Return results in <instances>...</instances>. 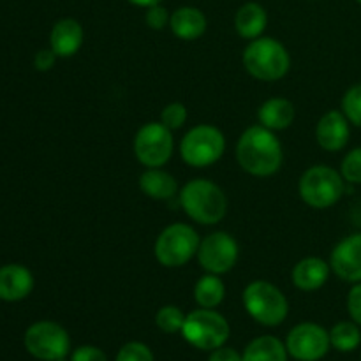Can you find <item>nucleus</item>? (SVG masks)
Returning a JSON list of instances; mask_svg holds the SVG:
<instances>
[{
    "mask_svg": "<svg viewBox=\"0 0 361 361\" xmlns=\"http://www.w3.org/2000/svg\"><path fill=\"white\" fill-rule=\"evenodd\" d=\"M236 161L249 175H275L282 166L281 141L267 127H249L236 143Z\"/></svg>",
    "mask_w": 361,
    "mask_h": 361,
    "instance_id": "nucleus-1",
    "label": "nucleus"
},
{
    "mask_svg": "<svg viewBox=\"0 0 361 361\" xmlns=\"http://www.w3.org/2000/svg\"><path fill=\"white\" fill-rule=\"evenodd\" d=\"M180 203L192 221L203 226H214L224 219L228 212L226 194L217 183L204 178L190 180L180 192Z\"/></svg>",
    "mask_w": 361,
    "mask_h": 361,
    "instance_id": "nucleus-2",
    "label": "nucleus"
},
{
    "mask_svg": "<svg viewBox=\"0 0 361 361\" xmlns=\"http://www.w3.org/2000/svg\"><path fill=\"white\" fill-rule=\"evenodd\" d=\"M243 66L247 73L259 81H277L288 74L291 56L284 44L271 37H257L250 41L243 51Z\"/></svg>",
    "mask_w": 361,
    "mask_h": 361,
    "instance_id": "nucleus-3",
    "label": "nucleus"
},
{
    "mask_svg": "<svg viewBox=\"0 0 361 361\" xmlns=\"http://www.w3.org/2000/svg\"><path fill=\"white\" fill-rule=\"evenodd\" d=\"M243 307L256 323L270 328L284 323L289 312V303L281 289L267 281H254L247 286Z\"/></svg>",
    "mask_w": 361,
    "mask_h": 361,
    "instance_id": "nucleus-4",
    "label": "nucleus"
},
{
    "mask_svg": "<svg viewBox=\"0 0 361 361\" xmlns=\"http://www.w3.org/2000/svg\"><path fill=\"white\" fill-rule=\"evenodd\" d=\"M344 182L341 173L330 166H312L302 175L298 190L302 200L316 210H324L337 203L344 194Z\"/></svg>",
    "mask_w": 361,
    "mask_h": 361,
    "instance_id": "nucleus-5",
    "label": "nucleus"
},
{
    "mask_svg": "<svg viewBox=\"0 0 361 361\" xmlns=\"http://www.w3.org/2000/svg\"><path fill=\"white\" fill-rule=\"evenodd\" d=\"M229 323L214 309H197L187 314L182 335L192 348L201 351H214L228 342Z\"/></svg>",
    "mask_w": 361,
    "mask_h": 361,
    "instance_id": "nucleus-6",
    "label": "nucleus"
},
{
    "mask_svg": "<svg viewBox=\"0 0 361 361\" xmlns=\"http://www.w3.org/2000/svg\"><path fill=\"white\" fill-rule=\"evenodd\" d=\"M200 249V235L190 226L176 222L168 226L155 242V257L166 268H180L189 263Z\"/></svg>",
    "mask_w": 361,
    "mask_h": 361,
    "instance_id": "nucleus-7",
    "label": "nucleus"
},
{
    "mask_svg": "<svg viewBox=\"0 0 361 361\" xmlns=\"http://www.w3.org/2000/svg\"><path fill=\"white\" fill-rule=\"evenodd\" d=\"M226 150L224 134L214 126H196L183 136L180 155L192 168H207L215 164Z\"/></svg>",
    "mask_w": 361,
    "mask_h": 361,
    "instance_id": "nucleus-8",
    "label": "nucleus"
},
{
    "mask_svg": "<svg viewBox=\"0 0 361 361\" xmlns=\"http://www.w3.org/2000/svg\"><path fill=\"white\" fill-rule=\"evenodd\" d=\"M25 348L34 358L56 361L69 355L71 338L59 323L39 321L25 331Z\"/></svg>",
    "mask_w": 361,
    "mask_h": 361,
    "instance_id": "nucleus-9",
    "label": "nucleus"
},
{
    "mask_svg": "<svg viewBox=\"0 0 361 361\" xmlns=\"http://www.w3.org/2000/svg\"><path fill=\"white\" fill-rule=\"evenodd\" d=\"M134 155L147 168H161L173 155V134L162 122H148L134 137Z\"/></svg>",
    "mask_w": 361,
    "mask_h": 361,
    "instance_id": "nucleus-10",
    "label": "nucleus"
},
{
    "mask_svg": "<svg viewBox=\"0 0 361 361\" xmlns=\"http://www.w3.org/2000/svg\"><path fill=\"white\" fill-rule=\"evenodd\" d=\"M330 348V331L316 323L296 324L286 338V349L296 361H319Z\"/></svg>",
    "mask_w": 361,
    "mask_h": 361,
    "instance_id": "nucleus-11",
    "label": "nucleus"
},
{
    "mask_svg": "<svg viewBox=\"0 0 361 361\" xmlns=\"http://www.w3.org/2000/svg\"><path fill=\"white\" fill-rule=\"evenodd\" d=\"M197 261L208 274H228L238 261V243L224 231L212 233L203 242H200Z\"/></svg>",
    "mask_w": 361,
    "mask_h": 361,
    "instance_id": "nucleus-12",
    "label": "nucleus"
},
{
    "mask_svg": "<svg viewBox=\"0 0 361 361\" xmlns=\"http://www.w3.org/2000/svg\"><path fill=\"white\" fill-rule=\"evenodd\" d=\"M330 268L338 279L351 284L361 282V233L345 236L335 245Z\"/></svg>",
    "mask_w": 361,
    "mask_h": 361,
    "instance_id": "nucleus-13",
    "label": "nucleus"
},
{
    "mask_svg": "<svg viewBox=\"0 0 361 361\" xmlns=\"http://www.w3.org/2000/svg\"><path fill=\"white\" fill-rule=\"evenodd\" d=\"M349 120L337 109L324 113L316 127V140L326 152H341L349 141Z\"/></svg>",
    "mask_w": 361,
    "mask_h": 361,
    "instance_id": "nucleus-14",
    "label": "nucleus"
},
{
    "mask_svg": "<svg viewBox=\"0 0 361 361\" xmlns=\"http://www.w3.org/2000/svg\"><path fill=\"white\" fill-rule=\"evenodd\" d=\"M34 289V277L30 270L21 264H6L0 268V300L20 302Z\"/></svg>",
    "mask_w": 361,
    "mask_h": 361,
    "instance_id": "nucleus-15",
    "label": "nucleus"
},
{
    "mask_svg": "<svg viewBox=\"0 0 361 361\" xmlns=\"http://www.w3.org/2000/svg\"><path fill=\"white\" fill-rule=\"evenodd\" d=\"M81 44H83V27L80 21L73 20V18H63V20L56 21L49 34V48L55 51L56 56H73L80 51Z\"/></svg>",
    "mask_w": 361,
    "mask_h": 361,
    "instance_id": "nucleus-16",
    "label": "nucleus"
},
{
    "mask_svg": "<svg viewBox=\"0 0 361 361\" xmlns=\"http://www.w3.org/2000/svg\"><path fill=\"white\" fill-rule=\"evenodd\" d=\"M330 277V264L319 257H305L295 264L291 274L293 284L302 291H317Z\"/></svg>",
    "mask_w": 361,
    "mask_h": 361,
    "instance_id": "nucleus-17",
    "label": "nucleus"
},
{
    "mask_svg": "<svg viewBox=\"0 0 361 361\" xmlns=\"http://www.w3.org/2000/svg\"><path fill=\"white\" fill-rule=\"evenodd\" d=\"M169 27L182 41H196L207 32V16L196 7H180L169 18Z\"/></svg>",
    "mask_w": 361,
    "mask_h": 361,
    "instance_id": "nucleus-18",
    "label": "nucleus"
},
{
    "mask_svg": "<svg viewBox=\"0 0 361 361\" xmlns=\"http://www.w3.org/2000/svg\"><path fill=\"white\" fill-rule=\"evenodd\" d=\"M296 109L291 101L284 97H274L263 102L257 111V118L263 127L270 130H284L295 122Z\"/></svg>",
    "mask_w": 361,
    "mask_h": 361,
    "instance_id": "nucleus-19",
    "label": "nucleus"
},
{
    "mask_svg": "<svg viewBox=\"0 0 361 361\" xmlns=\"http://www.w3.org/2000/svg\"><path fill=\"white\" fill-rule=\"evenodd\" d=\"M268 23V14L263 6L256 2L243 4L235 14V28L240 37L254 39L261 37Z\"/></svg>",
    "mask_w": 361,
    "mask_h": 361,
    "instance_id": "nucleus-20",
    "label": "nucleus"
},
{
    "mask_svg": "<svg viewBox=\"0 0 361 361\" xmlns=\"http://www.w3.org/2000/svg\"><path fill=\"white\" fill-rule=\"evenodd\" d=\"M140 189L143 190L145 196L152 200L164 201L171 200L178 192V183L175 176L162 171L159 168H147V171L141 173L140 176Z\"/></svg>",
    "mask_w": 361,
    "mask_h": 361,
    "instance_id": "nucleus-21",
    "label": "nucleus"
},
{
    "mask_svg": "<svg viewBox=\"0 0 361 361\" xmlns=\"http://www.w3.org/2000/svg\"><path fill=\"white\" fill-rule=\"evenodd\" d=\"M288 349L277 337L263 335L249 342L242 353V361H288Z\"/></svg>",
    "mask_w": 361,
    "mask_h": 361,
    "instance_id": "nucleus-22",
    "label": "nucleus"
},
{
    "mask_svg": "<svg viewBox=\"0 0 361 361\" xmlns=\"http://www.w3.org/2000/svg\"><path fill=\"white\" fill-rule=\"evenodd\" d=\"M226 286L219 275H203L194 286V300L201 309H215L224 302Z\"/></svg>",
    "mask_w": 361,
    "mask_h": 361,
    "instance_id": "nucleus-23",
    "label": "nucleus"
},
{
    "mask_svg": "<svg viewBox=\"0 0 361 361\" xmlns=\"http://www.w3.org/2000/svg\"><path fill=\"white\" fill-rule=\"evenodd\" d=\"M330 344L341 353H351L361 344V331L355 321H341L330 330Z\"/></svg>",
    "mask_w": 361,
    "mask_h": 361,
    "instance_id": "nucleus-24",
    "label": "nucleus"
},
{
    "mask_svg": "<svg viewBox=\"0 0 361 361\" xmlns=\"http://www.w3.org/2000/svg\"><path fill=\"white\" fill-rule=\"evenodd\" d=\"M183 323H185V314L175 305L162 307L155 314V324L164 334H178V331H182Z\"/></svg>",
    "mask_w": 361,
    "mask_h": 361,
    "instance_id": "nucleus-25",
    "label": "nucleus"
},
{
    "mask_svg": "<svg viewBox=\"0 0 361 361\" xmlns=\"http://www.w3.org/2000/svg\"><path fill=\"white\" fill-rule=\"evenodd\" d=\"M342 113L353 126L361 129V83L355 85L342 97Z\"/></svg>",
    "mask_w": 361,
    "mask_h": 361,
    "instance_id": "nucleus-26",
    "label": "nucleus"
},
{
    "mask_svg": "<svg viewBox=\"0 0 361 361\" xmlns=\"http://www.w3.org/2000/svg\"><path fill=\"white\" fill-rule=\"evenodd\" d=\"M341 175L345 182L361 183V147L345 155L341 164Z\"/></svg>",
    "mask_w": 361,
    "mask_h": 361,
    "instance_id": "nucleus-27",
    "label": "nucleus"
},
{
    "mask_svg": "<svg viewBox=\"0 0 361 361\" xmlns=\"http://www.w3.org/2000/svg\"><path fill=\"white\" fill-rule=\"evenodd\" d=\"M115 361H155L154 353L143 342H127L122 345Z\"/></svg>",
    "mask_w": 361,
    "mask_h": 361,
    "instance_id": "nucleus-28",
    "label": "nucleus"
},
{
    "mask_svg": "<svg viewBox=\"0 0 361 361\" xmlns=\"http://www.w3.org/2000/svg\"><path fill=\"white\" fill-rule=\"evenodd\" d=\"M161 122L169 130H176L187 122V108L182 102H171L161 113Z\"/></svg>",
    "mask_w": 361,
    "mask_h": 361,
    "instance_id": "nucleus-29",
    "label": "nucleus"
},
{
    "mask_svg": "<svg viewBox=\"0 0 361 361\" xmlns=\"http://www.w3.org/2000/svg\"><path fill=\"white\" fill-rule=\"evenodd\" d=\"M169 18L171 16L168 14V9L162 7L161 4H157V6L148 7L145 20H147V25L152 30H162L169 23Z\"/></svg>",
    "mask_w": 361,
    "mask_h": 361,
    "instance_id": "nucleus-30",
    "label": "nucleus"
},
{
    "mask_svg": "<svg viewBox=\"0 0 361 361\" xmlns=\"http://www.w3.org/2000/svg\"><path fill=\"white\" fill-rule=\"evenodd\" d=\"M348 312L351 319L361 326V282L355 284L348 295Z\"/></svg>",
    "mask_w": 361,
    "mask_h": 361,
    "instance_id": "nucleus-31",
    "label": "nucleus"
},
{
    "mask_svg": "<svg viewBox=\"0 0 361 361\" xmlns=\"http://www.w3.org/2000/svg\"><path fill=\"white\" fill-rule=\"evenodd\" d=\"M71 361H108V356L95 345H81L73 353Z\"/></svg>",
    "mask_w": 361,
    "mask_h": 361,
    "instance_id": "nucleus-32",
    "label": "nucleus"
},
{
    "mask_svg": "<svg viewBox=\"0 0 361 361\" xmlns=\"http://www.w3.org/2000/svg\"><path fill=\"white\" fill-rule=\"evenodd\" d=\"M55 60H56V55L51 48L41 49V51L35 53L34 66L35 69L41 71V73H46V71H49L53 66H55Z\"/></svg>",
    "mask_w": 361,
    "mask_h": 361,
    "instance_id": "nucleus-33",
    "label": "nucleus"
},
{
    "mask_svg": "<svg viewBox=\"0 0 361 361\" xmlns=\"http://www.w3.org/2000/svg\"><path fill=\"white\" fill-rule=\"evenodd\" d=\"M208 361H242V355H240L236 349L221 345V348L214 349V351L210 353Z\"/></svg>",
    "mask_w": 361,
    "mask_h": 361,
    "instance_id": "nucleus-34",
    "label": "nucleus"
},
{
    "mask_svg": "<svg viewBox=\"0 0 361 361\" xmlns=\"http://www.w3.org/2000/svg\"><path fill=\"white\" fill-rule=\"evenodd\" d=\"M129 4H133V6H140V7H152V6H157V4H161L162 0H127Z\"/></svg>",
    "mask_w": 361,
    "mask_h": 361,
    "instance_id": "nucleus-35",
    "label": "nucleus"
},
{
    "mask_svg": "<svg viewBox=\"0 0 361 361\" xmlns=\"http://www.w3.org/2000/svg\"><path fill=\"white\" fill-rule=\"evenodd\" d=\"M56 361H66V358H62V360H56Z\"/></svg>",
    "mask_w": 361,
    "mask_h": 361,
    "instance_id": "nucleus-36",
    "label": "nucleus"
},
{
    "mask_svg": "<svg viewBox=\"0 0 361 361\" xmlns=\"http://www.w3.org/2000/svg\"><path fill=\"white\" fill-rule=\"evenodd\" d=\"M356 2H358V4H361V0H356Z\"/></svg>",
    "mask_w": 361,
    "mask_h": 361,
    "instance_id": "nucleus-37",
    "label": "nucleus"
}]
</instances>
